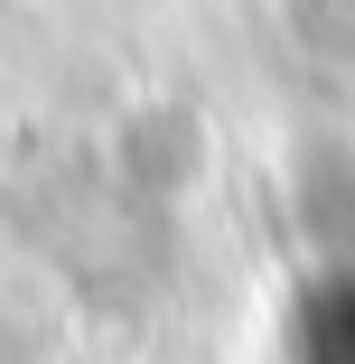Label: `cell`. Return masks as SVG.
Wrapping results in <instances>:
<instances>
[{"mask_svg":"<svg viewBox=\"0 0 355 364\" xmlns=\"http://www.w3.org/2000/svg\"><path fill=\"white\" fill-rule=\"evenodd\" d=\"M280 47L318 75H355V0H271Z\"/></svg>","mask_w":355,"mask_h":364,"instance_id":"obj_1","label":"cell"}]
</instances>
